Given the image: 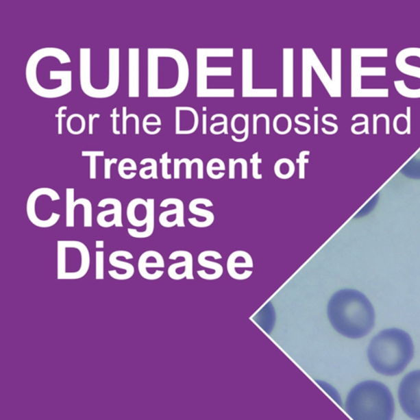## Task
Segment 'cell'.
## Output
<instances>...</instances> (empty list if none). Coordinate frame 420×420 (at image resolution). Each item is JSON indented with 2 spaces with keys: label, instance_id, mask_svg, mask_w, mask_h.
<instances>
[{
  "label": "cell",
  "instance_id": "d6a6232c",
  "mask_svg": "<svg viewBox=\"0 0 420 420\" xmlns=\"http://www.w3.org/2000/svg\"><path fill=\"white\" fill-rule=\"evenodd\" d=\"M83 157L90 158V180H97V158L105 156L103 151H82Z\"/></svg>",
  "mask_w": 420,
  "mask_h": 420
},
{
  "label": "cell",
  "instance_id": "44dd1931",
  "mask_svg": "<svg viewBox=\"0 0 420 420\" xmlns=\"http://www.w3.org/2000/svg\"><path fill=\"white\" fill-rule=\"evenodd\" d=\"M254 268L253 260L249 254L244 251L232 253L227 262V272L231 277L236 280V269Z\"/></svg>",
  "mask_w": 420,
  "mask_h": 420
},
{
  "label": "cell",
  "instance_id": "7bdbcfd3",
  "mask_svg": "<svg viewBox=\"0 0 420 420\" xmlns=\"http://www.w3.org/2000/svg\"><path fill=\"white\" fill-rule=\"evenodd\" d=\"M161 119H157L155 122L151 121V114H147L143 119V127L145 132H147L149 126L161 127Z\"/></svg>",
  "mask_w": 420,
  "mask_h": 420
},
{
  "label": "cell",
  "instance_id": "836d02e7",
  "mask_svg": "<svg viewBox=\"0 0 420 420\" xmlns=\"http://www.w3.org/2000/svg\"><path fill=\"white\" fill-rule=\"evenodd\" d=\"M105 252L97 251L95 253V278L103 280L105 278Z\"/></svg>",
  "mask_w": 420,
  "mask_h": 420
},
{
  "label": "cell",
  "instance_id": "e575fe53",
  "mask_svg": "<svg viewBox=\"0 0 420 420\" xmlns=\"http://www.w3.org/2000/svg\"><path fill=\"white\" fill-rule=\"evenodd\" d=\"M127 107L123 106V131H122L123 134V135L127 134V120L129 119H134L136 120L135 134L139 135L140 134V119L138 117V115L136 114H127Z\"/></svg>",
  "mask_w": 420,
  "mask_h": 420
},
{
  "label": "cell",
  "instance_id": "8fae6325",
  "mask_svg": "<svg viewBox=\"0 0 420 420\" xmlns=\"http://www.w3.org/2000/svg\"><path fill=\"white\" fill-rule=\"evenodd\" d=\"M120 84V49H109V76L106 88L97 89L95 99H107L113 97L119 88Z\"/></svg>",
  "mask_w": 420,
  "mask_h": 420
},
{
  "label": "cell",
  "instance_id": "9c48e42d",
  "mask_svg": "<svg viewBox=\"0 0 420 420\" xmlns=\"http://www.w3.org/2000/svg\"><path fill=\"white\" fill-rule=\"evenodd\" d=\"M277 97V89L253 88V49H243V97Z\"/></svg>",
  "mask_w": 420,
  "mask_h": 420
},
{
  "label": "cell",
  "instance_id": "cb8c5ba5",
  "mask_svg": "<svg viewBox=\"0 0 420 420\" xmlns=\"http://www.w3.org/2000/svg\"><path fill=\"white\" fill-rule=\"evenodd\" d=\"M123 251H116L110 256V264L114 268L125 270L124 280H130L134 275L135 268L130 263L120 260L119 258L123 255Z\"/></svg>",
  "mask_w": 420,
  "mask_h": 420
},
{
  "label": "cell",
  "instance_id": "7402d4cb",
  "mask_svg": "<svg viewBox=\"0 0 420 420\" xmlns=\"http://www.w3.org/2000/svg\"><path fill=\"white\" fill-rule=\"evenodd\" d=\"M207 257H213L214 260H220L223 258L221 254L214 251H206L199 254L198 256L199 264L202 266V267L214 269L215 275L219 280L223 273V266L220 264L215 263V262L208 260Z\"/></svg>",
  "mask_w": 420,
  "mask_h": 420
},
{
  "label": "cell",
  "instance_id": "8d00e7d4",
  "mask_svg": "<svg viewBox=\"0 0 420 420\" xmlns=\"http://www.w3.org/2000/svg\"><path fill=\"white\" fill-rule=\"evenodd\" d=\"M261 158H259V152L254 153L251 159V164H252V175L256 180H260L263 178V175L259 173V164H262Z\"/></svg>",
  "mask_w": 420,
  "mask_h": 420
},
{
  "label": "cell",
  "instance_id": "60d3db41",
  "mask_svg": "<svg viewBox=\"0 0 420 420\" xmlns=\"http://www.w3.org/2000/svg\"><path fill=\"white\" fill-rule=\"evenodd\" d=\"M214 164L213 159L210 160L207 164V174L211 180H214V171H225L226 169L224 162L219 166H214Z\"/></svg>",
  "mask_w": 420,
  "mask_h": 420
},
{
  "label": "cell",
  "instance_id": "b9f144b4",
  "mask_svg": "<svg viewBox=\"0 0 420 420\" xmlns=\"http://www.w3.org/2000/svg\"><path fill=\"white\" fill-rule=\"evenodd\" d=\"M66 110H68V106H61L55 115L58 119V134L59 135L62 134V119L66 118V114H64Z\"/></svg>",
  "mask_w": 420,
  "mask_h": 420
},
{
  "label": "cell",
  "instance_id": "d6986e66",
  "mask_svg": "<svg viewBox=\"0 0 420 420\" xmlns=\"http://www.w3.org/2000/svg\"><path fill=\"white\" fill-rule=\"evenodd\" d=\"M294 49H284V97H294Z\"/></svg>",
  "mask_w": 420,
  "mask_h": 420
},
{
  "label": "cell",
  "instance_id": "277c9868",
  "mask_svg": "<svg viewBox=\"0 0 420 420\" xmlns=\"http://www.w3.org/2000/svg\"><path fill=\"white\" fill-rule=\"evenodd\" d=\"M346 412L355 420H392L395 403L388 386L378 381H364L349 393Z\"/></svg>",
  "mask_w": 420,
  "mask_h": 420
},
{
  "label": "cell",
  "instance_id": "f1b7e54d",
  "mask_svg": "<svg viewBox=\"0 0 420 420\" xmlns=\"http://www.w3.org/2000/svg\"><path fill=\"white\" fill-rule=\"evenodd\" d=\"M149 164L151 165L147 166L140 170L139 175L143 180H148L153 178V180H158V164L157 161L153 158H145V159L140 161V165H145Z\"/></svg>",
  "mask_w": 420,
  "mask_h": 420
},
{
  "label": "cell",
  "instance_id": "7a4b0ae2",
  "mask_svg": "<svg viewBox=\"0 0 420 420\" xmlns=\"http://www.w3.org/2000/svg\"><path fill=\"white\" fill-rule=\"evenodd\" d=\"M328 317L338 334L351 339L364 338L375 324V312L371 302L354 289L341 290L331 297Z\"/></svg>",
  "mask_w": 420,
  "mask_h": 420
},
{
  "label": "cell",
  "instance_id": "c3c4849f",
  "mask_svg": "<svg viewBox=\"0 0 420 420\" xmlns=\"http://www.w3.org/2000/svg\"><path fill=\"white\" fill-rule=\"evenodd\" d=\"M101 118V114H89V124H88V127H89V135H93L94 134V121L95 119H99Z\"/></svg>",
  "mask_w": 420,
  "mask_h": 420
},
{
  "label": "cell",
  "instance_id": "11a10c76",
  "mask_svg": "<svg viewBox=\"0 0 420 420\" xmlns=\"http://www.w3.org/2000/svg\"><path fill=\"white\" fill-rule=\"evenodd\" d=\"M319 116L318 114H314V134L317 135L318 134V119Z\"/></svg>",
  "mask_w": 420,
  "mask_h": 420
},
{
  "label": "cell",
  "instance_id": "52a82bcc",
  "mask_svg": "<svg viewBox=\"0 0 420 420\" xmlns=\"http://www.w3.org/2000/svg\"><path fill=\"white\" fill-rule=\"evenodd\" d=\"M210 49H197V97H234V89H209L208 77L232 76L231 66H207Z\"/></svg>",
  "mask_w": 420,
  "mask_h": 420
},
{
  "label": "cell",
  "instance_id": "f907efd6",
  "mask_svg": "<svg viewBox=\"0 0 420 420\" xmlns=\"http://www.w3.org/2000/svg\"><path fill=\"white\" fill-rule=\"evenodd\" d=\"M295 123H296L297 125H301V126L305 127L306 128L307 132L310 133L311 130L310 125L301 122V121L300 120V119H299L297 115L296 116V118H295Z\"/></svg>",
  "mask_w": 420,
  "mask_h": 420
},
{
  "label": "cell",
  "instance_id": "484cf974",
  "mask_svg": "<svg viewBox=\"0 0 420 420\" xmlns=\"http://www.w3.org/2000/svg\"><path fill=\"white\" fill-rule=\"evenodd\" d=\"M401 173L410 180H420V151L401 169Z\"/></svg>",
  "mask_w": 420,
  "mask_h": 420
},
{
  "label": "cell",
  "instance_id": "f546056e",
  "mask_svg": "<svg viewBox=\"0 0 420 420\" xmlns=\"http://www.w3.org/2000/svg\"><path fill=\"white\" fill-rule=\"evenodd\" d=\"M199 198L193 199L189 203V210L191 214L205 218L208 227H210L214 222V214L210 210L201 209V208L199 207Z\"/></svg>",
  "mask_w": 420,
  "mask_h": 420
},
{
  "label": "cell",
  "instance_id": "f5cc1de1",
  "mask_svg": "<svg viewBox=\"0 0 420 420\" xmlns=\"http://www.w3.org/2000/svg\"><path fill=\"white\" fill-rule=\"evenodd\" d=\"M207 115L203 114V134L206 135L207 132Z\"/></svg>",
  "mask_w": 420,
  "mask_h": 420
},
{
  "label": "cell",
  "instance_id": "ba28073f",
  "mask_svg": "<svg viewBox=\"0 0 420 420\" xmlns=\"http://www.w3.org/2000/svg\"><path fill=\"white\" fill-rule=\"evenodd\" d=\"M398 398L406 415L420 420V370H415L403 378L399 386Z\"/></svg>",
  "mask_w": 420,
  "mask_h": 420
},
{
  "label": "cell",
  "instance_id": "7c38bea8",
  "mask_svg": "<svg viewBox=\"0 0 420 420\" xmlns=\"http://www.w3.org/2000/svg\"><path fill=\"white\" fill-rule=\"evenodd\" d=\"M169 206H175V209L166 210L160 215V223L166 228L175 226L185 227L184 222V203L180 199L168 198L164 199L160 203L161 208H168Z\"/></svg>",
  "mask_w": 420,
  "mask_h": 420
},
{
  "label": "cell",
  "instance_id": "74e56055",
  "mask_svg": "<svg viewBox=\"0 0 420 420\" xmlns=\"http://www.w3.org/2000/svg\"><path fill=\"white\" fill-rule=\"evenodd\" d=\"M160 162L162 164V177L165 180H171L173 177L172 174L169 173V164L172 163V160L169 158V152H165L162 155Z\"/></svg>",
  "mask_w": 420,
  "mask_h": 420
},
{
  "label": "cell",
  "instance_id": "1f68e13d",
  "mask_svg": "<svg viewBox=\"0 0 420 420\" xmlns=\"http://www.w3.org/2000/svg\"><path fill=\"white\" fill-rule=\"evenodd\" d=\"M137 165L136 162L131 158H125L119 162L118 171L120 177L125 180H130L134 178L136 175H127L126 171H136Z\"/></svg>",
  "mask_w": 420,
  "mask_h": 420
},
{
  "label": "cell",
  "instance_id": "e0dca14e",
  "mask_svg": "<svg viewBox=\"0 0 420 420\" xmlns=\"http://www.w3.org/2000/svg\"><path fill=\"white\" fill-rule=\"evenodd\" d=\"M165 267L164 260L161 254L156 251H147L141 255L138 260V271L140 276L149 281H155L156 278L153 276L151 270L159 272L156 269H164Z\"/></svg>",
  "mask_w": 420,
  "mask_h": 420
},
{
  "label": "cell",
  "instance_id": "ab89813d",
  "mask_svg": "<svg viewBox=\"0 0 420 420\" xmlns=\"http://www.w3.org/2000/svg\"><path fill=\"white\" fill-rule=\"evenodd\" d=\"M198 158H195L193 160H190L188 158H183L180 160V164H186V180H191L193 178V165L197 164Z\"/></svg>",
  "mask_w": 420,
  "mask_h": 420
},
{
  "label": "cell",
  "instance_id": "9a60e30c",
  "mask_svg": "<svg viewBox=\"0 0 420 420\" xmlns=\"http://www.w3.org/2000/svg\"><path fill=\"white\" fill-rule=\"evenodd\" d=\"M103 203H109L113 206L112 209L103 210L97 215V221L99 226L105 228L123 227V206L118 199L106 198L101 199Z\"/></svg>",
  "mask_w": 420,
  "mask_h": 420
},
{
  "label": "cell",
  "instance_id": "816d5d0a",
  "mask_svg": "<svg viewBox=\"0 0 420 420\" xmlns=\"http://www.w3.org/2000/svg\"><path fill=\"white\" fill-rule=\"evenodd\" d=\"M259 119L257 118L256 114H253V134H257V123Z\"/></svg>",
  "mask_w": 420,
  "mask_h": 420
},
{
  "label": "cell",
  "instance_id": "2e32d148",
  "mask_svg": "<svg viewBox=\"0 0 420 420\" xmlns=\"http://www.w3.org/2000/svg\"><path fill=\"white\" fill-rule=\"evenodd\" d=\"M128 97H140V49H128Z\"/></svg>",
  "mask_w": 420,
  "mask_h": 420
},
{
  "label": "cell",
  "instance_id": "d590c367",
  "mask_svg": "<svg viewBox=\"0 0 420 420\" xmlns=\"http://www.w3.org/2000/svg\"><path fill=\"white\" fill-rule=\"evenodd\" d=\"M310 155L309 151H304L300 153L297 159V163L299 164V178L301 180L306 178V164L310 163L309 159L306 157Z\"/></svg>",
  "mask_w": 420,
  "mask_h": 420
},
{
  "label": "cell",
  "instance_id": "681fc988",
  "mask_svg": "<svg viewBox=\"0 0 420 420\" xmlns=\"http://www.w3.org/2000/svg\"><path fill=\"white\" fill-rule=\"evenodd\" d=\"M180 160L177 159V158L174 159V180H180V167L182 164H180Z\"/></svg>",
  "mask_w": 420,
  "mask_h": 420
},
{
  "label": "cell",
  "instance_id": "f6af8a7d",
  "mask_svg": "<svg viewBox=\"0 0 420 420\" xmlns=\"http://www.w3.org/2000/svg\"><path fill=\"white\" fill-rule=\"evenodd\" d=\"M243 158H238V159L234 160V158L230 159V180H235V168L236 164L241 163Z\"/></svg>",
  "mask_w": 420,
  "mask_h": 420
},
{
  "label": "cell",
  "instance_id": "83f0119b",
  "mask_svg": "<svg viewBox=\"0 0 420 420\" xmlns=\"http://www.w3.org/2000/svg\"><path fill=\"white\" fill-rule=\"evenodd\" d=\"M268 306L269 305L265 306L264 310H262L264 311V315L260 313L257 314L256 317L260 319H256V321L266 332L270 334L269 330H273L274 322H275V314H274L273 307L268 308Z\"/></svg>",
  "mask_w": 420,
  "mask_h": 420
},
{
  "label": "cell",
  "instance_id": "f35d334b",
  "mask_svg": "<svg viewBox=\"0 0 420 420\" xmlns=\"http://www.w3.org/2000/svg\"><path fill=\"white\" fill-rule=\"evenodd\" d=\"M245 127L243 129V130L239 131L238 130V129H236V130L235 131L236 134L238 135H243L244 134V136L243 137V138L241 139H236L235 136H232V140H234L235 143H244V141L247 140L248 139L249 137V114H245Z\"/></svg>",
  "mask_w": 420,
  "mask_h": 420
},
{
  "label": "cell",
  "instance_id": "603a6c76",
  "mask_svg": "<svg viewBox=\"0 0 420 420\" xmlns=\"http://www.w3.org/2000/svg\"><path fill=\"white\" fill-rule=\"evenodd\" d=\"M295 171H296V167L293 160L288 158L278 160L274 165V173L280 180H289L294 175Z\"/></svg>",
  "mask_w": 420,
  "mask_h": 420
},
{
  "label": "cell",
  "instance_id": "4316f807",
  "mask_svg": "<svg viewBox=\"0 0 420 420\" xmlns=\"http://www.w3.org/2000/svg\"><path fill=\"white\" fill-rule=\"evenodd\" d=\"M273 127L277 134L286 135L292 131L293 120L285 114H277L273 120Z\"/></svg>",
  "mask_w": 420,
  "mask_h": 420
},
{
  "label": "cell",
  "instance_id": "3957f363",
  "mask_svg": "<svg viewBox=\"0 0 420 420\" xmlns=\"http://www.w3.org/2000/svg\"><path fill=\"white\" fill-rule=\"evenodd\" d=\"M370 365L385 376L400 374L410 363L415 354L412 339L406 332L388 328L374 336L368 347Z\"/></svg>",
  "mask_w": 420,
  "mask_h": 420
},
{
  "label": "cell",
  "instance_id": "5bb4252c",
  "mask_svg": "<svg viewBox=\"0 0 420 420\" xmlns=\"http://www.w3.org/2000/svg\"><path fill=\"white\" fill-rule=\"evenodd\" d=\"M175 110L177 135H190L197 130L199 115L197 110L189 106H177Z\"/></svg>",
  "mask_w": 420,
  "mask_h": 420
},
{
  "label": "cell",
  "instance_id": "4fadbf2b",
  "mask_svg": "<svg viewBox=\"0 0 420 420\" xmlns=\"http://www.w3.org/2000/svg\"><path fill=\"white\" fill-rule=\"evenodd\" d=\"M184 258V261L180 263L173 264L169 266L168 274L173 280H182L186 278L188 280H194L193 275V256L186 251H174L169 256V259L177 260L178 258Z\"/></svg>",
  "mask_w": 420,
  "mask_h": 420
},
{
  "label": "cell",
  "instance_id": "bcb514c9",
  "mask_svg": "<svg viewBox=\"0 0 420 420\" xmlns=\"http://www.w3.org/2000/svg\"><path fill=\"white\" fill-rule=\"evenodd\" d=\"M110 117L113 119V132L115 135H120L121 132L118 129V119L120 117L119 114H118L117 108H114L113 110V113L111 114Z\"/></svg>",
  "mask_w": 420,
  "mask_h": 420
},
{
  "label": "cell",
  "instance_id": "5b68a950",
  "mask_svg": "<svg viewBox=\"0 0 420 420\" xmlns=\"http://www.w3.org/2000/svg\"><path fill=\"white\" fill-rule=\"evenodd\" d=\"M90 266L88 248L79 240L57 241V278L77 280L84 277Z\"/></svg>",
  "mask_w": 420,
  "mask_h": 420
},
{
  "label": "cell",
  "instance_id": "8992f818",
  "mask_svg": "<svg viewBox=\"0 0 420 420\" xmlns=\"http://www.w3.org/2000/svg\"><path fill=\"white\" fill-rule=\"evenodd\" d=\"M60 199L59 193L49 187L33 190L27 201V215L33 225L40 228L55 226L61 215L53 210V203Z\"/></svg>",
  "mask_w": 420,
  "mask_h": 420
},
{
  "label": "cell",
  "instance_id": "ac0fdd59",
  "mask_svg": "<svg viewBox=\"0 0 420 420\" xmlns=\"http://www.w3.org/2000/svg\"><path fill=\"white\" fill-rule=\"evenodd\" d=\"M80 85L82 92L95 99L97 88L91 83V49H80Z\"/></svg>",
  "mask_w": 420,
  "mask_h": 420
},
{
  "label": "cell",
  "instance_id": "7dc6e473",
  "mask_svg": "<svg viewBox=\"0 0 420 420\" xmlns=\"http://www.w3.org/2000/svg\"><path fill=\"white\" fill-rule=\"evenodd\" d=\"M223 122H219L211 125L210 132H213L215 128H217L220 126H223L224 127V128H225V133H224V134L228 135L227 117L225 114H223Z\"/></svg>",
  "mask_w": 420,
  "mask_h": 420
},
{
  "label": "cell",
  "instance_id": "db71d44e",
  "mask_svg": "<svg viewBox=\"0 0 420 420\" xmlns=\"http://www.w3.org/2000/svg\"><path fill=\"white\" fill-rule=\"evenodd\" d=\"M95 247H97V249H103V247H105V241L103 240L95 241Z\"/></svg>",
  "mask_w": 420,
  "mask_h": 420
},
{
  "label": "cell",
  "instance_id": "6da1fadb",
  "mask_svg": "<svg viewBox=\"0 0 420 420\" xmlns=\"http://www.w3.org/2000/svg\"><path fill=\"white\" fill-rule=\"evenodd\" d=\"M190 77L188 61L173 48H149L147 51V97L173 98L186 89Z\"/></svg>",
  "mask_w": 420,
  "mask_h": 420
},
{
  "label": "cell",
  "instance_id": "4dcf8cb0",
  "mask_svg": "<svg viewBox=\"0 0 420 420\" xmlns=\"http://www.w3.org/2000/svg\"><path fill=\"white\" fill-rule=\"evenodd\" d=\"M145 226H147L145 227V230L143 232L137 231L134 228H127L128 234L132 238L138 239L148 238L149 236H151L153 231H155V211L153 212L151 218H149Z\"/></svg>",
  "mask_w": 420,
  "mask_h": 420
},
{
  "label": "cell",
  "instance_id": "ffe728a7",
  "mask_svg": "<svg viewBox=\"0 0 420 420\" xmlns=\"http://www.w3.org/2000/svg\"><path fill=\"white\" fill-rule=\"evenodd\" d=\"M302 97H312V57L314 51L313 49H302Z\"/></svg>",
  "mask_w": 420,
  "mask_h": 420
},
{
  "label": "cell",
  "instance_id": "9f6ffc18",
  "mask_svg": "<svg viewBox=\"0 0 420 420\" xmlns=\"http://www.w3.org/2000/svg\"><path fill=\"white\" fill-rule=\"evenodd\" d=\"M203 110H206V107H203Z\"/></svg>",
  "mask_w": 420,
  "mask_h": 420
},
{
  "label": "cell",
  "instance_id": "d4e9b609",
  "mask_svg": "<svg viewBox=\"0 0 420 420\" xmlns=\"http://www.w3.org/2000/svg\"><path fill=\"white\" fill-rule=\"evenodd\" d=\"M75 209H76V203H75V189H66V227H75Z\"/></svg>",
  "mask_w": 420,
  "mask_h": 420
},
{
  "label": "cell",
  "instance_id": "ee69618b",
  "mask_svg": "<svg viewBox=\"0 0 420 420\" xmlns=\"http://www.w3.org/2000/svg\"><path fill=\"white\" fill-rule=\"evenodd\" d=\"M118 163L117 158L113 159H105V180H109L111 178V166Z\"/></svg>",
  "mask_w": 420,
  "mask_h": 420
},
{
  "label": "cell",
  "instance_id": "30bf717a",
  "mask_svg": "<svg viewBox=\"0 0 420 420\" xmlns=\"http://www.w3.org/2000/svg\"><path fill=\"white\" fill-rule=\"evenodd\" d=\"M155 211V199H133L127 208V218L129 223L136 227L147 225L153 212Z\"/></svg>",
  "mask_w": 420,
  "mask_h": 420
}]
</instances>
